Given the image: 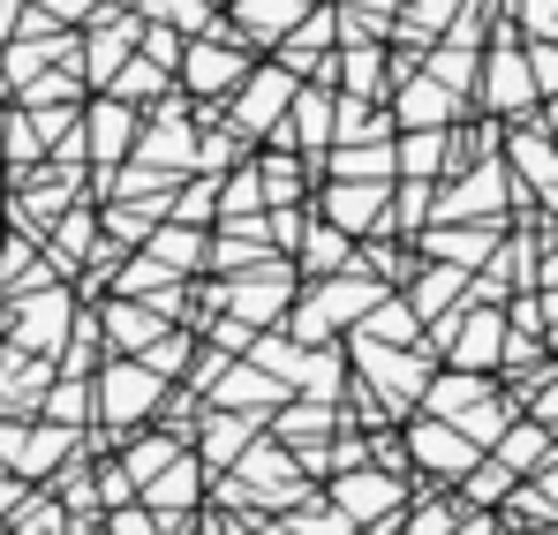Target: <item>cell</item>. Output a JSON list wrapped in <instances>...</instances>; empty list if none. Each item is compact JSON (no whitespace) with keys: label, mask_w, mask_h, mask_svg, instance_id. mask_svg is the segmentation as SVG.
I'll return each instance as SVG.
<instances>
[{"label":"cell","mask_w":558,"mask_h":535,"mask_svg":"<svg viewBox=\"0 0 558 535\" xmlns=\"http://www.w3.org/2000/svg\"><path fill=\"white\" fill-rule=\"evenodd\" d=\"M31 15H46V23H69V31H84L98 15V0H31Z\"/></svg>","instance_id":"42"},{"label":"cell","mask_w":558,"mask_h":535,"mask_svg":"<svg viewBox=\"0 0 558 535\" xmlns=\"http://www.w3.org/2000/svg\"><path fill=\"white\" fill-rule=\"evenodd\" d=\"M227 8H234V23H227V31H234L242 46H279V38H287L317 0H227Z\"/></svg>","instance_id":"24"},{"label":"cell","mask_w":558,"mask_h":535,"mask_svg":"<svg viewBox=\"0 0 558 535\" xmlns=\"http://www.w3.org/2000/svg\"><path fill=\"white\" fill-rule=\"evenodd\" d=\"M355 332H363V340H385V348H423V317L408 309V294H400V287H392V294H377Z\"/></svg>","instance_id":"29"},{"label":"cell","mask_w":558,"mask_h":535,"mask_svg":"<svg viewBox=\"0 0 558 535\" xmlns=\"http://www.w3.org/2000/svg\"><path fill=\"white\" fill-rule=\"evenodd\" d=\"M84 438H92V430H61V423L31 415V423H23V438H15V460H8V467H15L23 483H46L53 467H69L76 452H92Z\"/></svg>","instance_id":"18"},{"label":"cell","mask_w":558,"mask_h":535,"mask_svg":"<svg viewBox=\"0 0 558 535\" xmlns=\"http://www.w3.org/2000/svg\"><path fill=\"white\" fill-rule=\"evenodd\" d=\"M38 415L46 423H61V430H92V377H46V392H38Z\"/></svg>","instance_id":"31"},{"label":"cell","mask_w":558,"mask_h":535,"mask_svg":"<svg viewBox=\"0 0 558 535\" xmlns=\"http://www.w3.org/2000/svg\"><path fill=\"white\" fill-rule=\"evenodd\" d=\"M400 446H408V475L415 483H430V490H453L468 467L483 460V446L475 438H461L453 423H438V415H400Z\"/></svg>","instance_id":"4"},{"label":"cell","mask_w":558,"mask_h":535,"mask_svg":"<svg viewBox=\"0 0 558 535\" xmlns=\"http://www.w3.org/2000/svg\"><path fill=\"white\" fill-rule=\"evenodd\" d=\"M136 129H144V113H136L129 98H113V90L84 98V159H92V189H106V174L136 151Z\"/></svg>","instance_id":"10"},{"label":"cell","mask_w":558,"mask_h":535,"mask_svg":"<svg viewBox=\"0 0 558 535\" xmlns=\"http://www.w3.org/2000/svg\"><path fill=\"white\" fill-rule=\"evenodd\" d=\"M294 294H302V271H294V257H265V265L234 271V279H219V309L227 317H242V325H279L287 309H294Z\"/></svg>","instance_id":"7"},{"label":"cell","mask_w":558,"mask_h":535,"mask_svg":"<svg viewBox=\"0 0 558 535\" xmlns=\"http://www.w3.org/2000/svg\"><path fill=\"white\" fill-rule=\"evenodd\" d=\"M265 423L257 415H234V408H204L196 415V430H189V452L204 460V475H227L242 452H250V438H257Z\"/></svg>","instance_id":"17"},{"label":"cell","mask_w":558,"mask_h":535,"mask_svg":"<svg viewBox=\"0 0 558 535\" xmlns=\"http://www.w3.org/2000/svg\"><path fill=\"white\" fill-rule=\"evenodd\" d=\"M498 535H521V528H506V521H498Z\"/></svg>","instance_id":"48"},{"label":"cell","mask_w":558,"mask_h":535,"mask_svg":"<svg viewBox=\"0 0 558 535\" xmlns=\"http://www.w3.org/2000/svg\"><path fill=\"white\" fill-rule=\"evenodd\" d=\"M453 535H498V513H461Z\"/></svg>","instance_id":"44"},{"label":"cell","mask_w":558,"mask_h":535,"mask_svg":"<svg viewBox=\"0 0 558 535\" xmlns=\"http://www.w3.org/2000/svg\"><path fill=\"white\" fill-rule=\"evenodd\" d=\"M521 535H558V521H551V528H521Z\"/></svg>","instance_id":"47"},{"label":"cell","mask_w":558,"mask_h":535,"mask_svg":"<svg viewBox=\"0 0 558 535\" xmlns=\"http://www.w3.org/2000/svg\"><path fill=\"white\" fill-rule=\"evenodd\" d=\"M159 400H167V377H159L144 355H106L92 369V430H106V438L151 423Z\"/></svg>","instance_id":"2"},{"label":"cell","mask_w":558,"mask_h":535,"mask_svg":"<svg viewBox=\"0 0 558 535\" xmlns=\"http://www.w3.org/2000/svg\"><path fill=\"white\" fill-rule=\"evenodd\" d=\"M76 309H84V294L76 287H38V294H15L8 302V348H23V355L53 362L69 348V325H76Z\"/></svg>","instance_id":"5"},{"label":"cell","mask_w":558,"mask_h":535,"mask_svg":"<svg viewBox=\"0 0 558 535\" xmlns=\"http://www.w3.org/2000/svg\"><path fill=\"white\" fill-rule=\"evenodd\" d=\"M136 498H144L159 521H167V513H196V506L211 498V475H204V460H196V452H182V460H174V467H159Z\"/></svg>","instance_id":"21"},{"label":"cell","mask_w":558,"mask_h":535,"mask_svg":"<svg viewBox=\"0 0 558 535\" xmlns=\"http://www.w3.org/2000/svg\"><path fill=\"white\" fill-rule=\"evenodd\" d=\"M204 250H211V227H174V219H159V227L144 234V257H159L174 279H196V271H204Z\"/></svg>","instance_id":"27"},{"label":"cell","mask_w":558,"mask_h":535,"mask_svg":"<svg viewBox=\"0 0 558 535\" xmlns=\"http://www.w3.org/2000/svg\"><path fill=\"white\" fill-rule=\"evenodd\" d=\"M551 452H558V430H544L536 415H513V423L498 430L490 460H498V467H513V475H536V467H544Z\"/></svg>","instance_id":"28"},{"label":"cell","mask_w":558,"mask_h":535,"mask_svg":"<svg viewBox=\"0 0 558 535\" xmlns=\"http://www.w3.org/2000/svg\"><path fill=\"white\" fill-rule=\"evenodd\" d=\"M106 452H113V460L129 467V483L144 490V483H151L159 467H174V460L189 452V438H182V430H167V423H136V430H121V438H106Z\"/></svg>","instance_id":"19"},{"label":"cell","mask_w":558,"mask_h":535,"mask_svg":"<svg viewBox=\"0 0 558 535\" xmlns=\"http://www.w3.org/2000/svg\"><path fill=\"white\" fill-rule=\"evenodd\" d=\"M355 265V234H340L332 219H317L310 211V227H302V242H294V271L302 279H332V271Z\"/></svg>","instance_id":"25"},{"label":"cell","mask_w":558,"mask_h":535,"mask_svg":"<svg viewBox=\"0 0 558 535\" xmlns=\"http://www.w3.org/2000/svg\"><path fill=\"white\" fill-rule=\"evenodd\" d=\"M506 8H513L506 23H513L521 38H558V0H506Z\"/></svg>","instance_id":"39"},{"label":"cell","mask_w":558,"mask_h":535,"mask_svg":"<svg viewBox=\"0 0 558 535\" xmlns=\"http://www.w3.org/2000/svg\"><path fill=\"white\" fill-rule=\"evenodd\" d=\"M325 498L355 521V528H385V521H400V506L415 498V483L408 475H385V467H348V475H325Z\"/></svg>","instance_id":"9"},{"label":"cell","mask_w":558,"mask_h":535,"mask_svg":"<svg viewBox=\"0 0 558 535\" xmlns=\"http://www.w3.org/2000/svg\"><path fill=\"white\" fill-rule=\"evenodd\" d=\"M113 98H129V106H136V113H144V106H151V98H167V90H174V69H159V61H144V53H129V61H121V69H113Z\"/></svg>","instance_id":"35"},{"label":"cell","mask_w":558,"mask_h":535,"mask_svg":"<svg viewBox=\"0 0 558 535\" xmlns=\"http://www.w3.org/2000/svg\"><path fill=\"white\" fill-rule=\"evenodd\" d=\"M475 98H483V113H490V121H529V113H536V76H529V46H521V31H513L506 15H498V23H490V38H483Z\"/></svg>","instance_id":"3"},{"label":"cell","mask_w":558,"mask_h":535,"mask_svg":"<svg viewBox=\"0 0 558 535\" xmlns=\"http://www.w3.org/2000/svg\"><path fill=\"white\" fill-rule=\"evenodd\" d=\"M294 69H279V61H250V76L227 90V129L234 136H250V144H265L279 121H287V98H294Z\"/></svg>","instance_id":"8"},{"label":"cell","mask_w":558,"mask_h":535,"mask_svg":"<svg viewBox=\"0 0 558 535\" xmlns=\"http://www.w3.org/2000/svg\"><path fill=\"white\" fill-rule=\"evenodd\" d=\"M498 159H506V174H513V189L536 204V196H551L558 189V136L529 113V121H513L506 136H498Z\"/></svg>","instance_id":"11"},{"label":"cell","mask_w":558,"mask_h":535,"mask_svg":"<svg viewBox=\"0 0 558 535\" xmlns=\"http://www.w3.org/2000/svg\"><path fill=\"white\" fill-rule=\"evenodd\" d=\"M46 377H53V362H38V355H23V348L0 340V415H38Z\"/></svg>","instance_id":"26"},{"label":"cell","mask_w":558,"mask_h":535,"mask_svg":"<svg viewBox=\"0 0 558 535\" xmlns=\"http://www.w3.org/2000/svg\"><path fill=\"white\" fill-rule=\"evenodd\" d=\"M136 15H144V23H167V31H182V38L227 31V23H219V0H136Z\"/></svg>","instance_id":"32"},{"label":"cell","mask_w":558,"mask_h":535,"mask_svg":"<svg viewBox=\"0 0 558 535\" xmlns=\"http://www.w3.org/2000/svg\"><path fill=\"white\" fill-rule=\"evenodd\" d=\"M529 46V76H536V106L558 90V38H521Z\"/></svg>","instance_id":"41"},{"label":"cell","mask_w":558,"mask_h":535,"mask_svg":"<svg viewBox=\"0 0 558 535\" xmlns=\"http://www.w3.org/2000/svg\"><path fill=\"white\" fill-rule=\"evenodd\" d=\"M8 528H15V535H69V506H61L53 490H46V498L31 490V498L8 513Z\"/></svg>","instance_id":"38"},{"label":"cell","mask_w":558,"mask_h":535,"mask_svg":"<svg viewBox=\"0 0 558 535\" xmlns=\"http://www.w3.org/2000/svg\"><path fill=\"white\" fill-rule=\"evenodd\" d=\"M189 355H196V332H189V325H167V332L144 348V362H151L167 385H182V377H189Z\"/></svg>","instance_id":"37"},{"label":"cell","mask_w":558,"mask_h":535,"mask_svg":"<svg viewBox=\"0 0 558 535\" xmlns=\"http://www.w3.org/2000/svg\"><path fill=\"white\" fill-rule=\"evenodd\" d=\"M536 121H544V129H551V136H558V90H551V98H544V106H536Z\"/></svg>","instance_id":"45"},{"label":"cell","mask_w":558,"mask_h":535,"mask_svg":"<svg viewBox=\"0 0 558 535\" xmlns=\"http://www.w3.org/2000/svg\"><path fill=\"white\" fill-rule=\"evenodd\" d=\"M385 204H392V181H317V196H310V211L317 219H332L340 234H385Z\"/></svg>","instance_id":"13"},{"label":"cell","mask_w":558,"mask_h":535,"mask_svg":"<svg viewBox=\"0 0 558 535\" xmlns=\"http://www.w3.org/2000/svg\"><path fill=\"white\" fill-rule=\"evenodd\" d=\"M468 98H453V90L438 84V76H423V69H408L400 84L385 90V113H392V129H453L461 121Z\"/></svg>","instance_id":"15"},{"label":"cell","mask_w":558,"mask_h":535,"mask_svg":"<svg viewBox=\"0 0 558 535\" xmlns=\"http://www.w3.org/2000/svg\"><path fill=\"white\" fill-rule=\"evenodd\" d=\"M513 483H521V475H513V467H498V460H490V452H483V460H475V467H468L461 483H453V498H461L468 513H498V506H506V490H513Z\"/></svg>","instance_id":"33"},{"label":"cell","mask_w":558,"mask_h":535,"mask_svg":"<svg viewBox=\"0 0 558 535\" xmlns=\"http://www.w3.org/2000/svg\"><path fill=\"white\" fill-rule=\"evenodd\" d=\"M400 294H408V309H415L423 325H438V317H453V309L468 302V271H461V265H438V257H423V265H415V279H408Z\"/></svg>","instance_id":"22"},{"label":"cell","mask_w":558,"mask_h":535,"mask_svg":"<svg viewBox=\"0 0 558 535\" xmlns=\"http://www.w3.org/2000/svg\"><path fill=\"white\" fill-rule=\"evenodd\" d=\"M204 408H234V415H257V423H272L279 408H287V385H279L272 369H257L250 355H234L211 385H204Z\"/></svg>","instance_id":"14"},{"label":"cell","mask_w":558,"mask_h":535,"mask_svg":"<svg viewBox=\"0 0 558 535\" xmlns=\"http://www.w3.org/2000/svg\"><path fill=\"white\" fill-rule=\"evenodd\" d=\"M250 76V46L234 31H211V38H189L182 69H174V90L189 106H227V90Z\"/></svg>","instance_id":"6"},{"label":"cell","mask_w":558,"mask_h":535,"mask_svg":"<svg viewBox=\"0 0 558 535\" xmlns=\"http://www.w3.org/2000/svg\"><path fill=\"white\" fill-rule=\"evenodd\" d=\"M294 392H302V400H340V392H348V348H340V340L302 348V362H294Z\"/></svg>","instance_id":"30"},{"label":"cell","mask_w":558,"mask_h":535,"mask_svg":"<svg viewBox=\"0 0 558 535\" xmlns=\"http://www.w3.org/2000/svg\"><path fill=\"white\" fill-rule=\"evenodd\" d=\"M332 90H348V98H371V106H385V90H392V46H385V38L340 46V53H332Z\"/></svg>","instance_id":"20"},{"label":"cell","mask_w":558,"mask_h":535,"mask_svg":"<svg viewBox=\"0 0 558 535\" xmlns=\"http://www.w3.org/2000/svg\"><path fill=\"white\" fill-rule=\"evenodd\" d=\"M536 294H558V227H544V250H536Z\"/></svg>","instance_id":"43"},{"label":"cell","mask_w":558,"mask_h":535,"mask_svg":"<svg viewBox=\"0 0 558 535\" xmlns=\"http://www.w3.org/2000/svg\"><path fill=\"white\" fill-rule=\"evenodd\" d=\"M98 521H106L113 535H167V528H159V513H151L144 498H129V506H106Z\"/></svg>","instance_id":"40"},{"label":"cell","mask_w":558,"mask_h":535,"mask_svg":"<svg viewBox=\"0 0 558 535\" xmlns=\"http://www.w3.org/2000/svg\"><path fill=\"white\" fill-rule=\"evenodd\" d=\"M92 317H98L106 355H144V348H151V340L174 325V317H159V309H151V302H136V294H106Z\"/></svg>","instance_id":"16"},{"label":"cell","mask_w":558,"mask_h":535,"mask_svg":"<svg viewBox=\"0 0 558 535\" xmlns=\"http://www.w3.org/2000/svg\"><path fill=\"white\" fill-rule=\"evenodd\" d=\"M167 219L174 227H211L219 219V174H182L167 189Z\"/></svg>","instance_id":"34"},{"label":"cell","mask_w":558,"mask_h":535,"mask_svg":"<svg viewBox=\"0 0 558 535\" xmlns=\"http://www.w3.org/2000/svg\"><path fill=\"white\" fill-rule=\"evenodd\" d=\"M98 362H106V340H98V317H92V309H76V325H69V348L53 355V369H61V377H92Z\"/></svg>","instance_id":"36"},{"label":"cell","mask_w":558,"mask_h":535,"mask_svg":"<svg viewBox=\"0 0 558 535\" xmlns=\"http://www.w3.org/2000/svg\"><path fill=\"white\" fill-rule=\"evenodd\" d=\"M332 53H340V15H332V0H317V8L272 46V61L294 69L302 84H332Z\"/></svg>","instance_id":"12"},{"label":"cell","mask_w":558,"mask_h":535,"mask_svg":"<svg viewBox=\"0 0 558 535\" xmlns=\"http://www.w3.org/2000/svg\"><path fill=\"white\" fill-rule=\"evenodd\" d=\"M392 136H363V144H325L317 151V181H392Z\"/></svg>","instance_id":"23"},{"label":"cell","mask_w":558,"mask_h":535,"mask_svg":"<svg viewBox=\"0 0 558 535\" xmlns=\"http://www.w3.org/2000/svg\"><path fill=\"white\" fill-rule=\"evenodd\" d=\"M544 348H551V355H558V309H551V325H544Z\"/></svg>","instance_id":"46"},{"label":"cell","mask_w":558,"mask_h":535,"mask_svg":"<svg viewBox=\"0 0 558 535\" xmlns=\"http://www.w3.org/2000/svg\"><path fill=\"white\" fill-rule=\"evenodd\" d=\"M340 348H348V377L385 400V415H415V400H423V385L438 369L430 348H385V340H363V332H348Z\"/></svg>","instance_id":"1"}]
</instances>
